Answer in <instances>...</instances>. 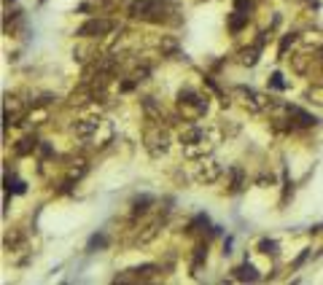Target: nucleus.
<instances>
[{"instance_id":"obj_8","label":"nucleus","mask_w":323,"mask_h":285,"mask_svg":"<svg viewBox=\"0 0 323 285\" xmlns=\"http://www.w3.org/2000/svg\"><path fill=\"white\" fill-rule=\"evenodd\" d=\"M269 84H272L275 89H286V81H283V76H280V73H275V76H272V81H269Z\"/></svg>"},{"instance_id":"obj_7","label":"nucleus","mask_w":323,"mask_h":285,"mask_svg":"<svg viewBox=\"0 0 323 285\" xmlns=\"http://www.w3.org/2000/svg\"><path fill=\"white\" fill-rule=\"evenodd\" d=\"M234 8L240 11V14H250L253 5H250V0H234Z\"/></svg>"},{"instance_id":"obj_3","label":"nucleus","mask_w":323,"mask_h":285,"mask_svg":"<svg viewBox=\"0 0 323 285\" xmlns=\"http://www.w3.org/2000/svg\"><path fill=\"white\" fill-rule=\"evenodd\" d=\"M234 272H237V277H240V280H250V283L259 280V272H256V267H250V264H242V267L234 269Z\"/></svg>"},{"instance_id":"obj_6","label":"nucleus","mask_w":323,"mask_h":285,"mask_svg":"<svg viewBox=\"0 0 323 285\" xmlns=\"http://www.w3.org/2000/svg\"><path fill=\"white\" fill-rule=\"evenodd\" d=\"M275 248H278V242H275V240H261V242H259V250H261V253H275Z\"/></svg>"},{"instance_id":"obj_4","label":"nucleus","mask_w":323,"mask_h":285,"mask_svg":"<svg viewBox=\"0 0 323 285\" xmlns=\"http://www.w3.org/2000/svg\"><path fill=\"white\" fill-rule=\"evenodd\" d=\"M5 191H11V194H24V191H27V183H22V181H16L14 175H8L5 178Z\"/></svg>"},{"instance_id":"obj_2","label":"nucleus","mask_w":323,"mask_h":285,"mask_svg":"<svg viewBox=\"0 0 323 285\" xmlns=\"http://www.w3.org/2000/svg\"><path fill=\"white\" fill-rule=\"evenodd\" d=\"M245 24H248V14H240V11L229 14V30H232V32H240Z\"/></svg>"},{"instance_id":"obj_5","label":"nucleus","mask_w":323,"mask_h":285,"mask_svg":"<svg viewBox=\"0 0 323 285\" xmlns=\"http://www.w3.org/2000/svg\"><path fill=\"white\" fill-rule=\"evenodd\" d=\"M105 242H108V240H105V234H95L89 240V253H95V248H103Z\"/></svg>"},{"instance_id":"obj_1","label":"nucleus","mask_w":323,"mask_h":285,"mask_svg":"<svg viewBox=\"0 0 323 285\" xmlns=\"http://www.w3.org/2000/svg\"><path fill=\"white\" fill-rule=\"evenodd\" d=\"M108 30H113V24L105 22V19H89L84 27H78V35L81 38H89V35H105Z\"/></svg>"}]
</instances>
